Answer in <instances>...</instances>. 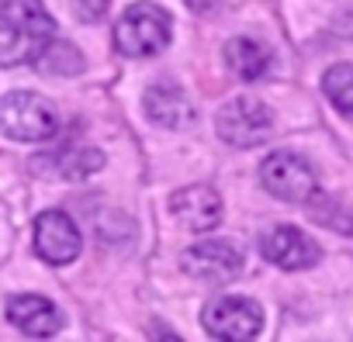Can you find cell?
<instances>
[{"instance_id":"cell-1","label":"cell","mask_w":353,"mask_h":342,"mask_svg":"<svg viewBox=\"0 0 353 342\" xmlns=\"http://www.w3.org/2000/svg\"><path fill=\"white\" fill-rule=\"evenodd\" d=\"M56 39V21L42 0H0V66H32Z\"/></svg>"},{"instance_id":"cell-2","label":"cell","mask_w":353,"mask_h":342,"mask_svg":"<svg viewBox=\"0 0 353 342\" xmlns=\"http://www.w3.org/2000/svg\"><path fill=\"white\" fill-rule=\"evenodd\" d=\"M173 21L159 4H132L118 21H114V49L128 59H149L170 45Z\"/></svg>"},{"instance_id":"cell-3","label":"cell","mask_w":353,"mask_h":342,"mask_svg":"<svg viewBox=\"0 0 353 342\" xmlns=\"http://www.w3.org/2000/svg\"><path fill=\"white\" fill-rule=\"evenodd\" d=\"M215 131L232 149H253L274 135V111L256 97H232L219 107Z\"/></svg>"},{"instance_id":"cell-4","label":"cell","mask_w":353,"mask_h":342,"mask_svg":"<svg viewBox=\"0 0 353 342\" xmlns=\"http://www.w3.org/2000/svg\"><path fill=\"white\" fill-rule=\"evenodd\" d=\"M0 131L18 142H46L59 131V114L39 94L14 90L0 100Z\"/></svg>"},{"instance_id":"cell-5","label":"cell","mask_w":353,"mask_h":342,"mask_svg":"<svg viewBox=\"0 0 353 342\" xmlns=\"http://www.w3.org/2000/svg\"><path fill=\"white\" fill-rule=\"evenodd\" d=\"M201 321H205L208 335H215L222 342H246V339L260 335V328H263V308L253 297L222 294V297L208 301Z\"/></svg>"},{"instance_id":"cell-6","label":"cell","mask_w":353,"mask_h":342,"mask_svg":"<svg viewBox=\"0 0 353 342\" xmlns=\"http://www.w3.org/2000/svg\"><path fill=\"white\" fill-rule=\"evenodd\" d=\"M260 180H263L267 194H274L277 201H288V204H308L319 194L312 166L294 152L267 156L263 166H260Z\"/></svg>"},{"instance_id":"cell-7","label":"cell","mask_w":353,"mask_h":342,"mask_svg":"<svg viewBox=\"0 0 353 342\" xmlns=\"http://www.w3.org/2000/svg\"><path fill=\"white\" fill-rule=\"evenodd\" d=\"M83 239L80 228L73 225V218L66 211H42L35 218V253L52 263V266H66L80 256Z\"/></svg>"},{"instance_id":"cell-8","label":"cell","mask_w":353,"mask_h":342,"mask_svg":"<svg viewBox=\"0 0 353 342\" xmlns=\"http://www.w3.org/2000/svg\"><path fill=\"white\" fill-rule=\"evenodd\" d=\"M184 270L205 284H229L232 277L243 273V253L232 242L208 239V242H198L194 249L184 253Z\"/></svg>"},{"instance_id":"cell-9","label":"cell","mask_w":353,"mask_h":342,"mask_svg":"<svg viewBox=\"0 0 353 342\" xmlns=\"http://www.w3.org/2000/svg\"><path fill=\"white\" fill-rule=\"evenodd\" d=\"M260 253L267 263L281 266V270H308L319 263V246L294 225H277L260 239Z\"/></svg>"},{"instance_id":"cell-10","label":"cell","mask_w":353,"mask_h":342,"mask_svg":"<svg viewBox=\"0 0 353 342\" xmlns=\"http://www.w3.org/2000/svg\"><path fill=\"white\" fill-rule=\"evenodd\" d=\"M170 211L191 232H212L222 222V197H219L215 187L194 184V187H184L170 197Z\"/></svg>"},{"instance_id":"cell-11","label":"cell","mask_w":353,"mask_h":342,"mask_svg":"<svg viewBox=\"0 0 353 342\" xmlns=\"http://www.w3.org/2000/svg\"><path fill=\"white\" fill-rule=\"evenodd\" d=\"M142 107H145V118L159 128H188L194 125L198 111L191 104V97L176 87L173 80H159L145 90L142 97Z\"/></svg>"},{"instance_id":"cell-12","label":"cell","mask_w":353,"mask_h":342,"mask_svg":"<svg viewBox=\"0 0 353 342\" xmlns=\"http://www.w3.org/2000/svg\"><path fill=\"white\" fill-rule=\"evenodd\" d=\"M8 321L14 328H21L25 335H32V339H46V335H56L59 311L42 294H14L8 301Z\"/></svg>"},{"instance_id":"cell-13","label":"cell","mask_w":353,"mask_h":342,"mask_svg":"<svg viewBox=\"0 0 353 342\" xmlns=\"http://www.w3.org/2000/svg\"><path fill=\"white\" fill-rule=\"evenodd\" d=\"M225 63L239 80H263L274 70V49L260 39L239 35L225 45Z\"/></svg>"},{"instance_id":"cell-14","label":"cell","mask_w":353,"mask_h":342,"mask_svg":"<svg viewBox=\"0 0 353 342\" xmlns=\"http://www.w3.org/2000/svg\"><path fill=\"white\" fill-rule=\"evenodd\" d=\"M49 166L63 180H83L104 166V152L94 149V145H66V149L49 156Z\"/></svg>"},{"instance_id":"cell-15","label":"cell","mask_w":353,"mask_h":342,"mask_svg":"<svg viewBox=\"0 0 353 342\" xmlns=\"http://www.w3.org/2000/svg\"><path fill=\"white\" fill-rule=\"evenodd\" d=\"M322 90H325L329 104H332L346 121H353V66H350V63H339V66L325 70Z\"/></svg>"},{"instance_id":"cell-16","label":"cell","mask_w":353,"mask_h":342,"mask_svg":"<svg viewBox=\"0 0 353 342\" xmlns=\"http://www.w3.org/2000/svg\"><path fill=\"white\" fill-rule=\"evenodd\" d=\"M49 73H63V76H73V73H80L83 70V59H80V52L70 45V42H56L52 39V45L42 52V59H39Z\"/></svg>"},{"instance_id":"cell-17","label":"cell","mask_w":353,"mask_h":342,"mask_svg":"<svg viewBox=\"0 0 353 342\" xmlns=\"http://www.w3.org/2000/svg\"><path fill=\"white\" fill-rule=\"evenodd\" d=\"M73 4H77L80 18H87V21H101V18L108 14V4H111V0H73Z\"/></svg>"},{"instance_id":"cell-18","label":"cell","mask_w":353,"mask_h":342,"mask_svg":"<svg viewBox=\"0 0 353 342\" xmlns=\"http://www.w3.org/2000/svg\"><path fill=\"white\" fill-rule=\"evenodd\" d=\"M184 4H188L194 14H215V8L222 4V0H184Z\"/></svg>"}]
</instances>
